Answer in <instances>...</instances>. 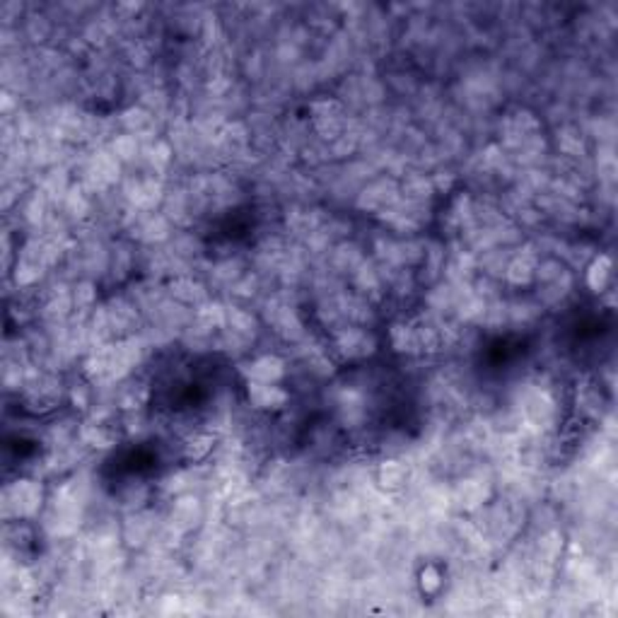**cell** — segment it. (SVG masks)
I'll return each instance as SVG.
<instances>
[{"instance_id": "5", "label": "cell", "mask_w": 618, "mask_h": 618, "mask_svg": "<svg viewBox=\"0 0 618 618\" xmlns=\"http://www.w3.org/2000/svg\"><path fill=\"white\" fill-rule=\"evenodd\" d=\"M609 280H611V259L606 257V254H602V257H597L592 261V266H589L587 285L592 288L594 292H604Z\"/></svg>"}, {"instance_id": "13", "label": "cell", "mask_w": 618, "mask_h": 618, "mask_svg": "<svg viewBox=\"0 0 618 618\" xmlns=\"http://www.w3.org/2000/svg\"><path fill=\"white\" fill-rule=\"evenodd\" d=\"M123 123H126L130 130L145 128L147 123H150V114H145L143 109H130V111H126V114H123Z\"/></svg>"}, {"instance_id": "2", "label": "cell", "mask_w": 618, "mask_h": 618, "mask_svg": "<svg viewBox=\"0 0 618 618\" xmlns=\"http://www.w3.org/2000/svg\"><path fill=\"white\" fill-rule=\"evenodd\" d=\"M336 350L348 360L365 358L374 350V338L367 331H360V328H348V331H341L336 336Z\"/></svg>"}, {"instance_id": "4", "label": "cell", "mask_w": 618, "mask_h": 618, "mask_svg": "<svg viewBox=\"0 0 618 618\" xmlns=\"http://www.w3.org/2000/svg\"><path fill=\"white\" fill-rule=\"evenodd\" d=\"M13 493L20 514H34L39 509V505H42V488L34 481H20Z\"/></svg>"}, {"instance_id": "16", "label": "cell", "mask_w": 618, "mask_h": 618, "mask_svg": "<svg viewBox=\"0 0 618 618\" xmlns=\"http://www.w3.org/2000/svg\"><path fill=\"white\" fill-rule=\"evenodd\" d=\"M423 587L428 589V592H433V589L440 587V575L433 568H428L423 572Z\"/></svg>"}, {"instance_id": "10", "label": "cell", "mask_w": 618, "mask_h": 618, "mask_svg": "<svg viewBox=\"0 0 618 618\" xmlns=\"http://www.w3.org/2000/svg\"><path fill=\"white\" fill-rule=\"evenodd\" d=\"M534 276H536V268L534 264H531V259L519 257L507 266V280L514 283V285H526Z\"/></svg>"}, {"instance_id": "3", "label": "cell", "mask_w": 618, "mask_h": 618, "mask_svg": "<svg viewBox=\"0 0 618 618\" xmlns=\"http://www.w3.org/2000/svg\"><path fill=\"white\" fill-rule=\"evenodd\" d=\"M249 401L259 411H280L288 404V391L280 389L278 384L249 382Z\"/></svg>"}, {"instance_id": "15", "label": "cell", "mask_w": 618, "mask_h": 618, "mask_svg": "<svg viewBox=\"0 0 618 618\" xmlns=\"http://www.w3.org/2000/svg\"><path fill=\"white\" fill-rule=\"evenodd\" d=\"M94 299V288L89 283H82V285L75 288V302L78 304H89Z\"/></svg>"}, {"instance_id": "1", "label": "cell", "mask_w": 618, "mask_h": 618, "mask_svg": "<svg viewBox=\"0 0 618 618\" xmlns=\"http://www.w3.org/2000/svg\"><path fill=\"white\" fill-rule=\"evenodd\" d=\"M245 374L249 382H261V384H278L285 374V362L278 355H261V358L252 360L245 367Z\"/></svg>"}, {"instance_id": "9", "label": "cell", "mask_w": 618, "mask_h": 618, "mask_svg": "<svg viewBox=\"0 0 618 618\" xmlns=\"http://www.w3.org/2000/svg\"><path fill=\"white\" fill-rule=\"evenodd\" d=\"M228 326L232 328V333L237 336H252L257 331V321L249 311L242 309H228Z\"/></svg>"}, {"instance_id": "17", "label": "cell", "mask_w": 618, "mask_h": 618, "mask_svg": "<svg viewBox=\"0 0 618 618\" xmlns=\"http://www.w3.org/2000/svg\"><path fill=\"white\" fill-rule=\"evenodd\" d=\"M73 404H75V408H85L87 406V391H85L82 387H73Z\"/></svg>"}, {"instance_id": "11", "label": "cell", "mask_w": 618, "mask_h": 618, "mask_svg": "<svg viewBox=\"0 0 618 618\" xmlns=\"http://www.w3.org/2000/svg\"><path fill=\"white\" fill-rule=\"evenodd\" d=\"M82 438H85L87 445H92V447H111V445H114V435H111L104 425H89V428L85 430Z\"/></svg>"}, {"instance_id": "14", "label": "cell", "mask_w": 618, "mask_h": 618, "mask_svg": "<svg viewBox=\"0 0 618 618\" xmlns=\"http://www.w3.org/2000/svg\"><path fill=\"white\" fill-rule=\"evenodd\" d=\"M560 541H563V538H560L558 534H548L541 541V548H543V553H546L548 560L555 558V553H558V548H560Z\"/></svg>"}, {"instance_id": "7", "label": "cell", "mask_w": 618, "mask_h": 618, "mask_svg": "<svg viewBox=\"0 0 618 618\" xmlns=\"http://www.w3.org/2000/svg\"><path fill=\"white\" fill-rule=\"evenodd\" d=\"M213 445H215L213 435L196 433V435H191V438L186 440L184 452H186V457H189V459H194V462H201V459H206L208 455H211Z\"/></svg>"}, {"instance_id": "12", "label": "cell", "mask_w": 618, "mask_h": 618, "mask_svg": "<svg viewBox=\"0 0 618 618\" xmlns=\"http://www.w3.org/2000/svg\"><path fill=\"white\" fill-rule=\"evenodd\" d=\"M135 150H138V143H135L133 135H121V138H116V143H114V152H116V157H123V160H130V157L135 155Z\"/></svg>"}, {"instance_id": "8", "label": "cell", "mask_w": 618, "mask_h": 618, "mask_svg": "<svg viewBox=\"0 0 618 618\" xmlns=\"http://www.w3.org/2000/svg\"><path fill=\"white\" fill-rule=\"evenodd\" d=\"M172 295L177 299H181V302L194 304L203 299V288L191 280V278H179L177 283H172Z\"/></svg>"}, {"instance_id": "18", "label": "cell", "mask_w": 618, "mask_h": 618, "mask_svg": "<svg viewBox=\"0 0 618 618\" xmlns=\"http://www.w3.org/2000/svg\"><path fill=\"white\" fill-rule=\"evenodd\" d=\"M152 191H157L155 189V184H145V189H143V194H152ZM138 206H143V208H152V201H143V198H138Z\"/></svg>"}, {"instance_id": "6", "label": "cell", "mask_w": 618, "mask_h": 618, "mask_svg": "<svg viewBox=\"0 0 618 618\" xmlns=\"http://www.w3.org/2000/svg\"><path fill=\"white\" fill-rule=\"evenodd\" d=\"M379 483L387 490H396L406 483V469L399 462H384L379 466Z\"/></svg>"}]
</instances>
